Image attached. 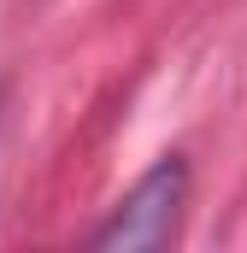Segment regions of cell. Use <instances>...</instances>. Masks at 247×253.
<instances>
[{
  "label": "cell",
  "instance_id": "obj_1",
  "mask_svg": "<svg viewBox=\"0 0 247 253\" xmlns=\"http://www.w3.org/2000/svg\"><path fill=\"white\" fill-rule=\"evenodd\" d=\"M183 200H188V165L183 153H165L135 189L112 206V218L88 236L100 253H147V248H165L183 224Z\"/></svg>",
  "mask_w": 247,
  "mask_h": 253
}]
</instances>
